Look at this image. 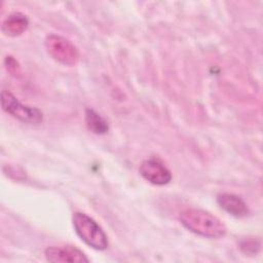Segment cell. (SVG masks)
<instances>
[{"mask_svg":"<svg viewBox=\"0 0 263 263\" xmlns=\"http://www.w3.org/2000/svg\"><path fill=\"white\" fill-rule=\"evenodd\" d=\"M179 220L186 229L206 238H221L227 231L219 218L201 209H185L180 212Z\"/></svg>","mask_w":263,"mask_h":263,"instance_id":"6da1fadb","label":"cell"},{"mask_svg":"<svg viewBox=\"0 0 263 263\" xmlns=\"http://www.w3.org/2000/svg\"><path fill=\"white\" fill-rule=\"evenodd\" d=\"M72 223L76 234L88 247L98 251L108 248L107 234L91 217L82 212H75L72 216Z\"/></svg>","mask_w":263,"mask_h":263,"instance_id":"7a4b0ae2","label":"cell"},{"mask_svg":"<svg viewBox=\"0 0 263 263\" xmlns=\"http://www.w3.org/2000/svg\"><path fill=\"white\" fill-rule=\"evenodd\" d=\"M1 106L6 113L22 122L30 124H39L42 122L43 114L38 108L21 103L8 90H2L1 92Z\"/></svg>","mask_w":263,"mask_h":263,"instance_id":"3957f363","label":"cell"},{"mask_svg":"<svg viewBox=\"0 0 263 263\" xmlns=\"http://www.w3.org/2000/svg\"><path fill=\"white\" fill-rule=\"evenodd\" d=\"M47 53L60 64L73 66L78 63L80 54L77 47L63 36L51 34L45 39Z\"/></svg>","mask_w":263,"mask_h":263,"instance_id":"277c9868","label":"cell"},{"mask_svg":"<svg viewBox=\"0 0 263 263\" xmlns=\"http://www.w3.org/2000/svg\"><path fill=\"white\" fill-rule=\"evenodd\" d=\"M139 172L146 181L154 185H166L172 180L171 171L159 158L156 157L144 160L139 167Z\"/></svg>","mask_w":263,"mask_h":263,"instance_id":"5b68a950","label":"cell"},{"mask_svg":"<svg viewBox=\"0 0 263 263\" xmlns=\"http://www.w3.org/2000/svg\"><path fill=\"white\" fill-rule=\"evenodd\" d=\"M47 261L51 263H86L88 258L74 246H50L44 251Z\"/></svg>","mask_w":263,"mask_h":263,"instance_id":"8992f818","label":"cell"},{"mask_svg":"<svg viewBox=\"0 0 263 263\" xmlns=\"http://www.w3.org/2000/svg\"><path fill=\"white\" fill-rule=\"evenodd\" d=\"M217 203L219 206L236 218H243L250 214L249 206L245 200L232 193H220L217 195Z\"/></svg>","mask_w":263,"mask_h":263,"instance_id":"52a82bcc","label":"cell"},{"mask_svg":"<svg viewBox=\"0 0 263 263\" xmlns=\"http://www.w3.org/2000/svg\"><path fill=\"white\" fill-rule=\"evenodd\" d=\"M29 26L27 16L21 12L9 14L2 23V32L10 37H15L23 34Z\"/></svg>","mask_w":263,"mask_h":263,"instance_id":"ba28073f","label":"cell"},{"mask_svg":"<svg viewBox=\"0 0 263 263\" xmlns=\"http://www.w3.org/2000/svg\"><path fill=\"white\" fill-rule=\"evenodd\" d=\"M85 123L87 128L97 135H104L109 130L108 122L98 112L89 108L85 110Z\"/></svg>","mask_w":263,"mask_h":263,"instance_id":"9c48e42d","label":"cell"},{"mask_svg":"<svg viewBox=\"0 0 263 263\" xmlns=\"http://www.w3.org/2000/svg\"><path fill=\"white\" fill-rule=\"evenodd\" d=\"M240 249L245 254H256L260 250V242L255 239H245L240 242Z\"/></svg>","mask_w":263,"mask_h":263,"instance_id":"30bf717a","label":"cell"},{"mask_svg":"<svg viewBox=\"0 0 263 263\" xmlns=\"http://www.w3.org/2000/svg\"><path fill=\"white\" fill-rule=\"evenodd\" d=\"M5 65L7 70L12 73V74H16L20 71V65L17 64V62L12 58V57H6L5 59Z\"/></svg>","mask_w":263,"mask_h":263,"instance_id":"8fae6325","label":"cell"}]
</instances>
